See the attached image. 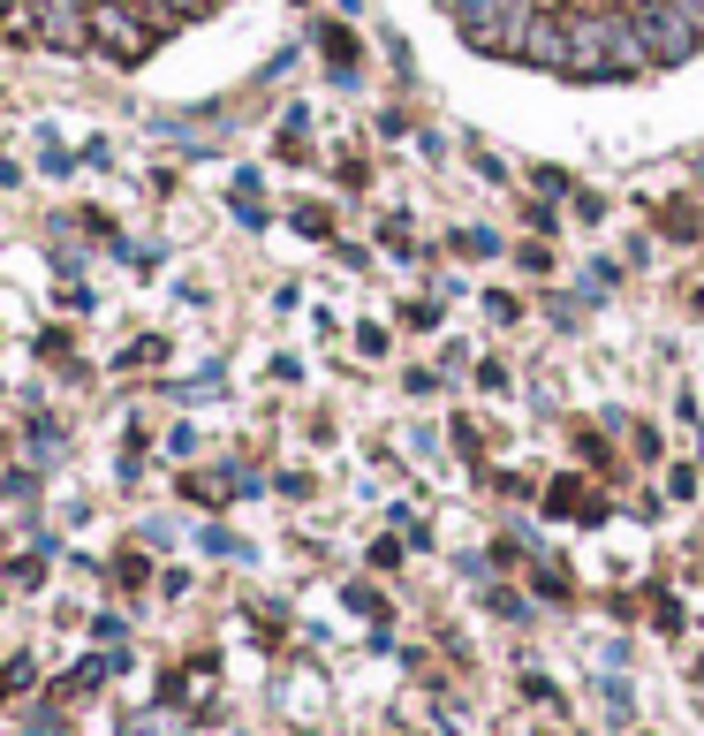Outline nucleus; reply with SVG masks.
I'll return each mask as SVG.
<instances>
[{"instance_id": "obj_1", "label": "nucleus", "mask_w": 704, "mask_h": 736, "mask_svg": "<svg viewBox=\"0 0 704 736\" xmlns=\"http://www.w3.org/2000/svg\"><path fill=\"white\" fill-rule=\"evenodd\" d=\"M470 46L553 77H652L704 53V0H440Z\"/></svg>"}]
</instances>
